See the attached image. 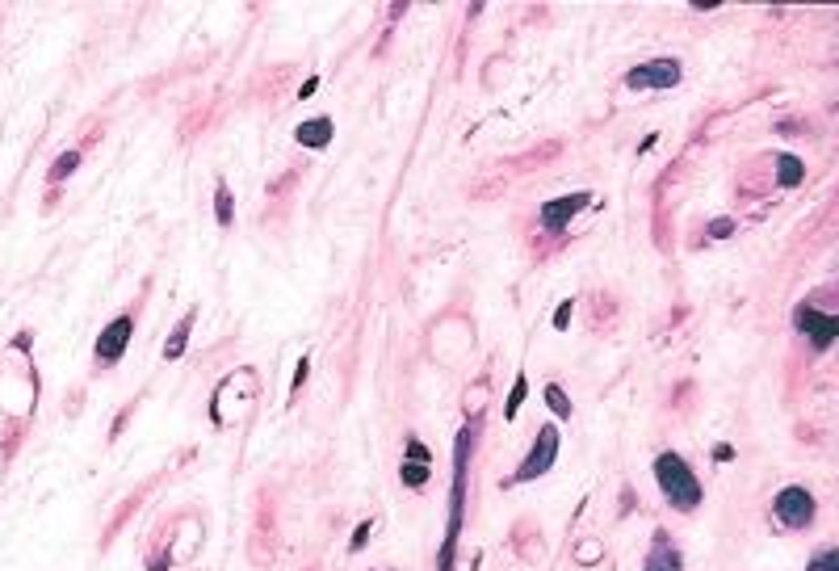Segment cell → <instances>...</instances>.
Listing matches in <instances>:
<instances>
[{
	"instance_id": "1",
	"label": "cell",
	"mask_w": 839,
	"mask_h": 571,
	"mask_svg": "<svg viewBox=\"0 0 839 571\" xmlns=\"http://www.w3.org/2000/svg\"><path fill=\"white\" fill-rule=\"evenodd\" d=\"M475 450V425H466L453 446V487H450V525H445V542L437 555V571H453V550H458V534H462L466 517V458Z\"/></svg>"
},
{
	"instance_id": "2",
	"label": "cell",
	"mask_w": 839,
	"mask_h": 571,
	"mask_svg": "<svg viewBox=\"0 0 839 571\" xmlns=\"http://www.w3.org/2000/svg\"><path fill=\"white\" fill-rule=\"evenodd\" d=\"M655 479H659V492H663V500H668L671 509L680 512H693L697 504H701V479L693 474V466L680 458V454H659L655 458Z\"/></svg>"
},
{
	"instance_id": "3",
	"label": "cell",
	"mask_w": 839,
	"mask_h": 571,
	"mask_svg": "<svg viewBox=\"0 0 839 571\" xmlns=\"http://www.w3.org/2000/svg\"><path fill=\"white\" fill-rule=\"evenodd\" d=\"M554 458H559V428L542 425V428H537L533 450L524 454V462L516 466V474H512L508 484H529V479H537V474H546L550 466H554Z\"/></svg>"
},
{
	"instance_id": "4",
	"label": "cell",
	"mask_w": 839,
	"mask_h": 571,
	"mask_svg": "<svg viewBox=\"0 0 839 571\" xmlns=\"http://www.w3.org/2000/svg\"><path fill=\"white\" fill-rule=\"evenodd\" d=\"M772 512L785 530H810L815 525V496L806 487H780L777 500H772Z\"/></svg>"
},
{
	"instance_id": "5",
	"label": "cell",
	"mask_w": 839,
	"mask_h": 571,
	"mask_svg": "<svg viewBox=\"0 0 839 571\" xmlns=\"http://www.w3.org/2000/svg\"><path fill=\"white\" fill-rule=\"evenodd\" d=\"M630 88H671L680 85V60H651L638 63L630 76H625Z\"/></svg>"
},
{
	"instance_id": "6",
	"label": "cell",
	"mask_w": 839,
	"mask_h": 571,
	"mask_svg": "<svg viewBox=\"0 0 839 571\" xmlns=\"http://www.w3.org/2000/svg\"><path fill=\"white\" fill-rule=\"evenodd\" d=\"M793 324H798V332H806V336H810V345H815V349H827V345L835 341V332H839V319L815 311L810 303H802L798 311H793Z\"/></svg>"
},
{
	"instance_id": "7",
	"label": "cell",
	"mask_w": 839,
	"mask_h": 571,
	"mask_svg": "<svg viewBox=\"0 0 839 571\" xmlns=\"http://www.w3.org/2000/svg\"><path fill=\"white\" fill-rule=\"evenodd\" d=\"M588 202H592V194H562V198H554V202H546L537 219H542V227H546V231H554V235H559V231L567 227V223H571L575 215L588 207Z\"/></svg>"
},
{
	"instance_id": "8",
	"label": "cell",
	"mask_w": 839,
	"mask_h": 571,
	"mask_svg": "<svg viewBox=\"0 0 839 571\" xmlns=\"http://www.w3.org/2000/svg\"><path fill=\"white\" fill-rule=\"evenodd\" d=\"M131 336H134V316H118L110 328L101 332V341H97V362H101V365H114L122 353H126Z\"/></svg>"
},
{
	"instance_id": "9",
	"label": "cell",
	"mask_w": 839,
	"mask_h": 571,
	"mask_svg": "<svg viewBox=\"0 0 839 571\" xmlns=\"http://www.w3.org/2000/svg\"><path fill=\"white\" fill-rule=\"evenodd\" d=\"M399 474H403V484H407V487H424L428 484V450L415 437H407V446H403Z\"/></svg>"
},
{
	"instance_id": "10",
	"label": "cell",
	"mask_w": 839,
	"mask_h": 571,
	"mask_svg": "<svg viewBox=\"0 0 839 571\" xmlns=\"http://www.w3.org/2000/svg\"><path fill=\"white\" fill-rule=\"evenodd\" d=\"M684 559L680 550L671 547V538L663 530H655V542H651V555H646V567L643 571H680Z\"/></svg>"
},
{
	"instance_id": "11",
	"label": "cell",
	"mask_w": 839,
	"mask_h": 571,
	"mask_svg": "<svg viewBox=\"0 0 839 571\" xmlns=\"http://www.w3.org/2000/svg\"><path fill=\"white\" fill-rule=\"evenodd\" d=\"M772 169H777V181L780 185H802V177H806V164L798 156H789V152L772 156Z\"/></svg>"
},
{
	"instance_id": "12",
	"label": "cell",
	"mask_w": 839,
	"mask_h": 571,
	"mask_svg": "<svg viewBox=\"0 0 839 571\" xmlns=\"http://www.w3.org/2000/svg\"><path fill=\"white\" fill-rule=\"evenodd\" d=\"M332 139V118H311L298 126V143L306 147H324Z\"/></svg>"
},
{
	"instance_id": "13",
	"label": "cell",
	"mask_w": 839,
	"mask_h": 571,
	"mask_svg": "<svg viewBox=\"0 0 839 571\" xmlns=\"http://www.w3.org/2000/svg\"><path fill=\"white\" fill-rule=\"evenodd\" d=\"M194 319H197V311H189V316H185L181 324H177V332L169 336V345H164V357H169V362H177V357L185 353V345H189V328H194Z\"/></svg>"
},
{
	"instance_id": "14",
	"label": "cell",
	"mask_w": 839,
	"mask_h": 571,
	"mask_svg": "<svg viewBox=\"0 0 839 571\" xmlns=\"http://www.w3.org/2000/svg\"><path fill=\"white\" fill-rule=\"evenodd\" d=\"M546 403H550V412L562 416V420L571 416V400H567V391H562L559 382H550V387H546Z\"/></svg>"
},
{
	"instance_id": "15",
	"label": "cell",
	"mask_w": 839,
	"mask_h": 571,
	"mask_svg": "<svg viewBox=\"0 0 839 571\" xmlns=\"http://www.w3.org/2000/svg\"><path fill=\"white\" fill-rule=\"evenodd\" d=\"M76 164H80V152H63V156L50 164V181H63V177H72Z\"/></svg>"
},
{
	"instance_id": "16",
	"label": "cell",
	"mask_w": 839,
	"mask_h": 571,
	"mask_svg": "<svg viewBox=\"0 0 839 571\" xmlns=\"http://www.w3.org/2000/svg\"><path fill=\"white\" fill-rule=\"evenodd\" d=\"M214 215H219L223 227H232V189H227V185L214 189Z\"/></svg>"
},
{
	"instance_id": "17",
	"label": "cell",
	"mask_w": 839,
	"mask_h": 571,
	"mask_svg": "<svg viewBox=\"0 0 839 571\" xmlns=\"http://www.w3.org/2000/svg\"><path fill=\"white\" fill-rule=\"evenodd\" d=\"M524 395H529V382H524V378H516V387L508 391V403H504V416H508V420H512V416H516V412H521Z\"/></svg>"
},
{
	"instance_id": "18",
	"label": "cell",
	"mask_w": 839,
	"mask_h": 571,
	"mask_svg": "<svg viewBox=\"0 0 839 571\" xmlns=\"http://www.w3.org/2000/svg\"><path fill=\"white\" fill-rule=\"evenodd\" d=\"M806 571H839V550H835V547L818 550V555L810 559V567H806Z\"/></svg>"
},
{
	"instance_id": "19",
	"label": "cell",
	"mask_w": 839,
	"mask_h": 571,
	"mask_svg": "<svg viewBox=\"0 0 839 571\" xmlns=\"http://www.w3.org/2000/svg\"><path fill=\"white\" fill-rule=\"evenodd\" d=\"M734 231V219H714L706 227V240H722V235H730Z\"/></svg>"
},
{
	"instance_id": "20",
	"label": "cell",
	"mask_w": 839,
	"mask_h": 571,
	"mask_svg": "<svg viewBox=\"0 0 839 571\" xmlns=\"http://www.w3.org/2000/svg\"><path fill=\"white\" fill-rule=\"evenodd\" d=\"M483 395H487V382H479V387H475V395H470V391H466V412H483V408H479V403H483Z\"/></svg>"
},
{
	"instance_id": "21",
	"label": "cell",
	"mask_w": 839,
	"mask_h": 571,
	"mask_svg": "<svg viewBox=\"0 0 839 571\" xmlns=\"http://www.w3.org/2000/svg\"><path fill=\"white\" fill-rule=\"evenodd\" d=\"M365 538H369V525L361 521V525H357V534H353V542H349V547H353V550H361V547H365Z\"/></svg>"
},
{
	"instance_id": "22",
	"label": "cell",
	"mask_w": 839,
	"mask_h": 571,
	"mask_svg": "<svg viewBox=\"0 0 839 571\" xmlns=\"http://www.w3.org/2000/svg\"><path fill=\"white\" fill-rule=\"evenodd\" d=\"M567 319H571V303H562V311L554 316V328H567Z\"/></svg>"
},
{
	"instance_id": "23",
	"label": "cell",
	"mask_w": 839,
	"mask_h": 571,
	"mask_svg": "<svg viewBox=\"0 0 839 571\" xmlns=\"http://www.w3.org/2000/svg\"><path fill=\"white\" fill-rule=\"evenodd\" d=\"M303 382H306V357H303V362H298V370H294V391L303 387Z\"/></svg>"
},
{
	"instance_id": "24",
	"label": "cell",
	"mask_w": 839,
	"mask_h": 571,
	"mask_svg": "<svg viewBox=\"0 0 839 571\" xmlns=\"http://www.w3.org/2000/svg\"><path fill=\"white\" fill-rule=\"evenodd\" d=\"M597 555H600L597 547H584V550H579V555H575V559H579V563H597Z\"/></svg>"
}]
</instances>
